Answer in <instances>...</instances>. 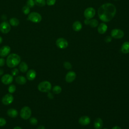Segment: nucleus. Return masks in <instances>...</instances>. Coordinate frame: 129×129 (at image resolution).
Segmentation results:
<instances>
[{
	"mask_svg": "<svg viewBox=\"0 0 129 129\" xmlns=\"http://www.w3.org/2000/svg\"><path fill=\"white\" fill-rule=\"evenodd\" d=\"M111 40H112V37H111V36H107L104 38V41L106 43H109L111 42Z\"/></svg>",
	"mask_w": 129,
	"mask_h": 129,
	"instance_id": "f704fd0d",
	"label": "nucleus"
},
{
	"mask_svg": "<svg viewBox=\"0 0 129 129\" xmlns=\"http://www.w3.org/2000/svg\"><path fill=\"white\" fill-rule=\"evenodd\" d=\"M7 115L12 118H15L18 115V112L17 110L14 108H10L7 111Z\"/></svg>",
	"mask_w": 129,
	"mask_h": 129,
	"instance_id": "aec40b11",
	"label": "nucleus"
},
{
	"mask_svg": "<svg viewBox=\"0 0 129 129\" xmlns=\"http://www.w3.org/2000/svg\"><path fill=\"white\" fill-rule=\"evenodd\" d=\"M8 89L9 92L10 93H11V94H12V93H14L16 91V87L14 84H11L9 86Z\"/></svg>",
	"mask_w": 129,
	"mask_h": 129,
	"instance_id": "bb28decb",
	"label": "nucleus"
},
{
	"mask_svg": "<svg viewBox=\"0 0 129 129\" xmlns=\"http://www.w3.org/2000/svg\"><path fill=\"white\" fill-rule=\"evenodd\" d=\"M107 25L105 23H101L97 26V31L100 34H104L107 30Z\"/></svg>",
	"mask_w": 129,
	"mask_h": 129,
	"instance_id": "dca6fc26",
	"label": "nucleus"
},
{
	"mask_svg": "<svg viewBox=\"0 0 129 129\" xmlns=\"http://www.w3.org/2000/svg\"><path fill=\"white\" fill-rule=\"evenodd\" d=\"M31 109L29 107L27 106L23 107L20 112V115L21 117L24 120H27L29 119L31 116Z\"/></svg>",
	"mask_w": 129,
	"mask_h": 129,
	"instance_id": "20e7f679",
	"label": "nucleus"
},
{
	"mask_svg": "<svg viewBox=\"0 0 129 129\" xmlns=\"http://www.w3.org/2000/svg\"><path fill=\"white\" fill-rule=\"evenodd\" d=\"M13 129H22L20 126H16L15 127H14Z\"/></svg>",
	"mask_w": 129,
	"mask_h": 129,
	"instance_id": "a19ab883",
	"label": "nucleus"
},
{
	"mask_svg": "<svg viewBox=\"0 0 129 129\" xmlns=\"http://www.w3.org/2000/svg\"><path fill=\"white\" fill-rule=\"evenodd\" d=\"M37 129H45V127L44 126L41 125H39V126L37 128Z\"/></svg>",
	"mask_w": 129,
	"mask_h": 129,
	"instance_id": "4c0bfd02",
	"label": "nucleus"
},
{
	"mask_svg": "<svg viewBox=\"0 0 129 129\" xmlns=\"http://www.w3.org/2000/svg\"><path fill=\"white\" fill-rule=\"evenodd\" d=\"M76 73L74 71H69L66 75L65 81L68 83H71L76 79Z\"/></svg>",
	"mask_w": 129,
	"mask_h": 129,
	"instance_id": "f8f14e48",
	"label": "nucleus"
},
{
	"mask_svg": "<svg viewBox=\"0 0 129 129\" xmlns=\"http://www.w3.org/2000/svg\"><path fill=\"white\" fill-rule=\"evenodd\" d=\"M28 20L33 23H38L41 22L42 20V17L39 13L33 12L29 14L28 16Z\"/></svg>",
	"mask_w": 129,
	"mask_h": 129,
	"instance_id": "39448f33",
	"label": "nucleus"
},
{
	"mask_svg": "<svg viewBox=\"0 0 129 129\" xmlns=\"http://www.w3.org/2000/svg\"><path fill=\"white\" fill-rule=\"evenodd\" d=\"M29 122L31 125H36L38 123L37 119L35 117H32L29 118Z\"/></svg>",
	"mask_w": 129,
	"mask_h": 129,
	"instance_id": "c85d7f7f",
	"label": "nucleus"
},
{
	"mask_svg": "<svg viewBox=\"0 0 129 129\" xmlns=\"http://www.w3.org/2000/svg\"><path fill=\"white\" fill-rule=\"evenodd\" d=\"M4 73V71L3 69L0 68V76H2Z\"/></svg>",
	"mask_w": 129,
	"mask_h": 129,
	"instance_id": "58836bf2",
	"label": "nucleus"
},
{
	"mask_svg": "<svg viewBox=\"0 0 129 129\" xmlns=\"http://www.w3.org/2000/svg\"><path fill=\"white\" fill-rule=\"evenodd\" d=\"M63 66L64 68L67 70H71L72 68V65L69 61H64Z\"/></svg>",
	"mask_w": 129,
	"mask_h": 129,
	"instance_id": "c756f323",
	"label": "nucleus"
},
{
	"mask_svg": "<svg viewBox=\"0 0 129 129\" xmlns=\"http://www.w3.org/2000/svg\"><path fill=\"white\" fill-rule=\"evenodd\" d=\"M11 30L10 24L6 21L3 22L0 24V31L4 34L8 33Z\"/></svg>",
	"mask_w": 129,
	"mask_h": 129,
	"instance_id": "9d476101",
	"label": "nucleus"
},
{
	"mask_svg": "<svg viewBox=\"0 0 129 129\" xmlns=\"http://www.w3.org/2000/svg\"><path fill=\"white\" fill-rule=\"evenodd\" d=\"M6 62L8 67L14 68L21 62V57L16 53H11L7 56Z\"/></svg>",
	"mask_w": 129,
	"mask_h": 129,
	"instance_id": "f03ea898",
	"label": "nucleus"
},
{
	"mask_svg": "<svg viewBox=\"0 0 129 129\" xmlns=\"http://www.w3.org/2000/svg\"><path fill=\"white\" fill-rule=\"evenodd\" d=\"M62 89L59 85H55L52 88V92L55 94H58L61 93Z\"/></svg>",
	"mask_w": 129,
	"mask_h": 129,
	"instance_id": "393cba45",
	"label": "nucleus"
},
{
	"mask_svg": "<svg viewBox=\"0 0 129 129\" xmlns=\"http://www.w3.org/2000/svg\"><path fill=\"white\" fill-rule=\"evenodd\" d=\"M72 28L74 31L76 32H79L82 28V24L81 22L79 21H75L73 24Z\"/></svg>",
	"mask_w": 129,
	"mask_h": 129,
	"instance_id": "6ab92c4d",
	"label": "nucleus"
},
{
	"mask_svg": "<svg viewBox=\"0 0 129 129\" xmlns=\"http://www.w3.org/2000/svg\"><path fill=\"white\" fill-rule=\"evenodd\" d=\"M13 81V76L12 75L6 74L4 75L1 78V81L3 84L5 85L11 84Z\"/></svg>",
	"mask_w": 129,
	"mask_h": 129,
	"instance_id": "9b49d317",
	"label": "nucleus"
},
{
	"mask_svg": "<svg viewBox=\"0 0 129 129\" xmlns=\"http://www.w3.org/2000/svg\"><path fill=\"white\" fill-rule=\"evenodd\" d=\"M36 72L34 70L30 69L27 72L26 78L29 81H33L36 78Z\"/></svg>",
	"mask_w": 129,
	"mask_h": 129,
	"instance_id": "f3484780",
	"label": "nucleus"
},
{
	"mask_svg": "<svg viewBox=\"0 0 129 129\" xmlns=\"http://www.w3.org/2000/svg\"><path fill=\"white\" fill-rule=\"evenodd\" d=\"M19 23H20V21L19 19L15 17L11 18L9 20V24H10V25L12 26H14V27L17 26L19 25Z\"/></svg>",
	"mask_w": 129,
	"mask_h": 129,
	"instance_id": "b1692460",
	"label": "nucleus"
},
{
	"mask_svg": "<svg viewBox=\"0 0 129 129\" xmlns=\"http://www.w3.org/2000/svg\"><path fill=\"white\" fill-rule=\"evenodd\" d=\"M111 37L114 39H121L124 36V32L120 29L117 28L113 29L110 33Z\"/></svg>",
	"mask_w": 129,
	"mask_h": 129,
	"instance_id": "423d86ee",
	"label": "nucleus"
},
{
	"mask_svg": "<svg viewBox=\"0 0 129 129\" xmlns=\"http://www.w3.org/2000/svg\"><path fill=\"white\" fill-rule=\"evenodd\" d=\"M90 118L89 116L86 115L82 116L78 120V122L80 124L82 125H87L90 123Z\"/></svg>",
	"mask_w": 129,
	"mask_h": 129,
	"instance_id": "2eb2a0df",
	"label": "nucleus"
},
{
	"mask_svg": "<svg viewBox=\"0 0 129 129\" xmlns=\"http://www.w3.org/2000/svg\"><path fill=\"white\" fill-rule=\"evenodd\" d=\"M114 1H119V0H114Z\"/></svg>",
	"mask_w": 129,
	"mask_h": 129,
	"instance_id": "c03bdc74",
	"label": "nucleus"
},
{
	"mask_svg": "<svg viewBox=\"0 0 129 129\" xmlns=\"http://www.w3.org/2000/svg\"><path fill=\"white\" fill-rule=\"evenodd\" d=\"M7 123V121L5 118L3 117H0V127L5 126Z\"/></svg>",
	"mask_w": 129,
	"mask_h": 129,
	"instance_id": "72a5a7b5",
	"label": "nucleus"
},
{
	"mask_svg": "<svg viewBox=\"0 0 129 129\" xmlns=\"http://www.w3.org/2000/svg\"><path fill=\"white\" fill-rule=\"evenodd\" d=\"M35 2L34 0H27L26 2V5L30 8H32L35 6Z\"/></svg>",
	"mask_w": 129,
	"mask_h": 129,
	"instance_id": "7c9ffc66",
	"label": "nucleus"
},
{
	"mask_svg": "<svg viewBox=\"0 0 129 129\" xmlns=\"http://www.w3.org/2000/svg\"><path fill=\"white\" fill-rule=\"evenodd\" d=\"M15 81L19 85H24L27 82V79L24 76H18L15 78Z\"/></svg>",
	"mask_w": 129,
	"mask_h": 129,
	"instance_id": "4be33fe9",
	"label": "nucleus"
},
{
	"mask_svg": "<svg viewBox=\"0 0 129 129\" xmlns=\"http://www.w3.org/2000/svg\"><path fill=\"white\" fill-rule=\"evenodd\" d=\"M19 69L22 73H26L28 70V66L26 62L22 61L19 63Z\"/></svg>",
	"mask_w": 129,
	"mask_h": 129,
	"instance_id": "5701e85b",
	"label": "nucleus"
},
{
	"mask_svg": "<svg viewBox=\"0 0 129 129\" xmlns=\"http://www.w3.org/2000/svg\"><path fill=\"white\" fill-rule=\"evenodd\" d=\"M84 23L86 25H89L92 28H96L99 25L98 20L95 19H85L84 20Z\"/></svg>",
	"mask_w": 129,
	"mask_h": 129,
	"instance_id": "4468645a",
	"label": "nucleus"
},
{
	"mask_svg": "<svg viewBox=\"0 0 129 129\" xmlns=\"http://www.w3.org/2000/svg\"><path fill=\"white\" fill-rule=\"evenodd\" d=\"M6 63V60L3 57L0 58V67H3Z\"/></svg>",
	"mask_w": 129,
	"mask_h": 129,
	"instance_id": "c9c22d12",
	"label": "nucleus"
},
{
	"mask_svg": "<svg viewBox=\"0 0 129 129\" xmlns=\"http://www.w3.org/2000/svg\"><path fill=\"white\" fill-rule=\"evenodd\" d=\"M103 125V121L102 119L98 117L95 119L94 121V127L95 129H102Z\"/></svg>",
	"mask_w": 129,
	"mask_h": 129,
	"instance_id": "a211bd4d",
	"label": "nucleus"
},
{
	"mask_svg": "<svg viewBox=\"0 0 129 129\" xmlns=\"http://www.w3.org/2000/svg\"><path fill=\"white\" fill-rule=\"evenodd\" d=\"M11 51V47L8 45H4L0 48V56L4 57L8 56Z\"/></svg>",
	"mask_w": 129,
	"mask_h": 129,
	"instance_id": "ddd939ff",
	"label": "nucleus"
},
{
	"mask_svg": "<svg viewBox=\"0 0 129 129\" xmlns=\"http://www.w3.org/2000/svg\"><path fill=\"white\" fill-rule=\"evenodd\" d=\"M96 13L95 10L93 7H88L86 8L84 12V16L85 19H92Z\"/></svg>",
	"mask_w": 129,
	"mask_h": 129,
	"instance_id": "0eeeda50",
	"label": "nucleus"
},
{
	"mask_svg": "<svg viewBox=\"0 0 129 129\" xmlns=\"http://www.w3.org/2000/svg\"><path fill=\"white\" fill-rule=\"evenodd\" d=\"M19 73V70L17 68H14L11 71V75L13 76H17Z\"/></svg>",
	"mask_w": 129,
	"mask_h": 129,
	"instance_id": "2f4dec72",
	"label": "nucleus"
},
{
	"mask_svg": "<svg viewBox=\"0 0 129 129\" xmlns=\"http://www.w3.org/2000/svg\"><path fill=\"white\" fill-rule=\"evenodd\" d=\"M55 44L57 47L60 49H65L69 45L67 39L62 37L57 38L55 41Z\"/></svg>",
	"mask_w": 129,
	"mask_h": 129,
	"instance_id": "6e6552de",
	"label": "nucleus"
},
{
	"mask_svg": "<svg viewBox=\"0 0 129 129\" xmlns=\"http://www.w3.org/2000/svg\"><path fill=\"white\" fill-rule=\"evenodd\" d=\"M103 129H108V128H103Z\"/></svg>",
	"mask_w": 129,
	"mask_h": 129,
	"instance_id": "37998d69",
	"label": "nucleus"
},
{
	"mask_svg": "<svg viewBox=\"0 0 129 129\" xmlns=\"http://www.w3.org/2000/svg\"><path fill=\"white\" fill-rule=\"evenodd\" d=\"M22 12L23 13V14H24L25 15H28L30 13V8L27 6V5L24 6L23 8H22Z\"/></svg>",
	"mask_w": 129,
	"mask_h": 129,
	"instance_id": "cd10ccee",
	"label": "nucleus"
},
{
	"mask_svg": "<svg viewBox=\"0 0 129 129\" xmlns=\"http://www.w3.org/2000/svg\"><path fill=\"white\" fill-rule=\"evenodd\" d=\"M2 42H3V38L1 36H0V44H1Z\"/></svg>",
	"mask_w": 129,
	"mask_h": 129,
	"instance_id": "79ce46f5",
	"label": "nucleus"
},
{
	"mask_svg": "<svg viewBox=\"0 0 129 129\" xmlns=\"http://www.w3.org/2000/svg\"><path fill=\"white\" fill-rule=\"evenodd\" d=\"M56 0H46V4L49 6H53L55 3Z\"/></svg>",
	"mask_w": 129,
	"mask_h": 129,
	"instance_id": "473e14b6",
	"label": "nucleus"
},
{
	"mask_svg": "<svg viewBox=\"0 0 129 129\" xmlns=\"http://www.w3.org/2000/svg\"><path fill=\"white\" fill-rule=\"evenodd\" d=\"M121 51L122 53L127 54L129 53V42L125 41L122 43L121 46Z\"/></svg>",
	"mask_w": 129,
	"mask_h": 129,
	"instance_id": "412c9836",
	"label": "nucleus"
},
{
	"mask_svg": "<svg viewBox=\"0 0 129 129\" xmlns=\"http://www.w3.org/2000/svg\"><path fill=\"white\" fill-rule=\"evenodd\" d=\"M35 4L38 7H44L46 5L45 0H34Z\"/></svg>",
	"mask_w": 129,
	"mask_h": 129,
	"instance_id": "a878e982",
	"label": "nucleus"
},
{
	"mask_svg": "<svg viewBox=\"0 0 129 129\" xmlns=\"http://www.w3.org/2000/svg\"><path fill=\"white\" fill-rule=\"evenodd\" d=\"M112 129H121V128L118 126H114L112 128Z\"/></svg>",
	"mask_w": 129,
	"mask_h": 129,
	"instance_id": "ea45409f",
	"label": "nucleus"
},
{
	"mask_svg": "<svg viewBox=\"0 0 129 129\" xmlns=\"http://www.w3.org/2000/svg\"><path fill=\"white\" fill-rule=\"evenodd\" d=\"M47 97L49 98V99H53V94L51 93H50V92H49L48 93V95H47Z\"/></svg>",
	"mask_w": 129,
	"mask_h": 129,
	"instance_id": "e433bc0d",
	"label": "nucleus"
},
{
	"mask_svg": "<svg viewBox=\"0 0 129 129\" xmlns=\"http://www.w3.org/2000/svg\"><path fill=\"white\" fill-rule=\"evenodd\" d=\"M14 101V97L11 93L6 94L5 95L2 99V102L3 104L5 105H8L11 104Z\"/></svg>",
	"mask_w": 129,
	"mask_h": 129,
	"instance_id": "1a4fd4ad",
	"label": "nucleus"
},
{
	"mask_svg": "<svg viewBox=\"0 0 129 129\" xmlns=\"http://www.w3.org/2000/svg\"><path fill=\"white\" fill-rule=\"evenodd\" d=\"M37 88L38 90L41 92H49L52 88V85L50 82L48 81H43L39 83Z\"/></svg>",
	"mask_w": 129,
	"mask_h": 129,
	"instance_id": "7ed1b4c3",
	"label": "nucleus"
},
{
	"mask_svg": "<svg viewBox=\"0 0 129 129\" xmlns=\"http://www.w3.org/2000/svg\"><path fill=\"white\" fill-rule=\"evenodd\" d=\"M98 15L100 20L107 23L112 20L116 13L115 6L110 3L102 4L98 9Z\"/></svg>",
	"mask_w": 129,
	"mask_h": 129,
	"instance_id": "f257e3e1",
	"label": "nucleus"
}]
</instances>
